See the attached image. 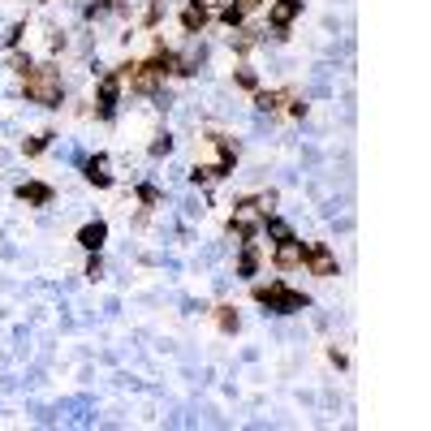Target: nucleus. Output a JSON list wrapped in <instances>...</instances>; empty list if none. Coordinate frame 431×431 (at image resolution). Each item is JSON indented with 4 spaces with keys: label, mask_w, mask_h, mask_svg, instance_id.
Listing matches in <instances>:
<instances>
[{
    "label": "nucleus",
    "mask_w": 431,
    "mask_h": 431,
    "mask_svg": "<svg viewBox=\"0 0 431 431\" xmlns=\"http://www.w3.org/2000/svg\"><path fill=\"white\" fill-rule=\"evenodd\" d=\"M254 302H263L272 315H293V310H306V293L281 285V281H267V285H254Z\"/></svg>",
    "instance_id": "obj_1"
},
{
    "label": "nucleus",
    "mask_w": 431,
    "mask_h": 431,
    "mask_svg": "<svg viewBox=\"0 0 431 431\" xmlns=\"http://www.w3.org/2000/svg\"><path fill=\"white\" fill-rule=\"evenodd\" d=\"M22 91H26V99H35L43 108H57L61 103V74L57 69H30Z\"/></svg>",
    "instance_id": "obj_2"
},
{
    "label": "nucleus",
    "mask_w": 431,
    "mask_h": 431,
    "mask_svg": "<svg viewBox=\"0 0 431 431\" xmlns=\"http://www.w3.org/2000/svg\"><path fill=\"white\" fill-rule=\"evenodd\" d=\"M259 225H263V211H259V203H254V198H242V203L233 207V220H229V229H233L237 237H246V242H254V233H259Z\"/></svg>",
    "instance_id": "obj_3"
},
{
    "label": "nucleus",
    "mask_w": 431,
    "mask_h": 431,
    "mask_svg": "<svg viewBox=\"0 0 431 431\" xmlns=\"http://www.w3.org/2000/svg\"><path fill=\"white\" fill-rule=\"evenodd\" d=\"M302 259L310 263V272L315 276H337V254L323 246V242H310V246H302Z\"/></svg>",
    "instance_id": "obj_4"
},
{
    "label": "nucleus",
    "mask_w": 431,
    "mask_h": 431,
    "mask_svg": "<svg viewBox=\"0 0 431 431\" xmlns=\"http://www.w3.org/2000/svg\"><path fill=\"white\" fill-rule=\"evenodd\" d=\"M121 74H103L99 78V117H113L117 113V99H121Z\"/></svg>",
    "instance_id": "obj_5"
},
{
    "label": "nucleus",
    "mask_w": 431,
    "mask_h": 431,
    "mask_svg": "<svg viewBox=\"0 0 431 431\" xmlns=\"http://www.w3.org/2000/svg\"><path fill=\"white\" fill-rule=\"evenodd\" d=\"M298 13H302V0H276V5L267 9V22H272V30H289Z\"/></svg>",
    "instance_id": "obj_6"
},
{
    "label": "nucleus",
    "mask_w": 431,
    "mask_h": 431,
    "mask_svg": "<svg viewBox=\"0 0 431 431\" xmlns=\"http://www.w3.org/2000/svg\"><path fill=\"white\" fill-rule=\"evenodd\" d=\"M108 242V225L103 220H91V225H82L78 229V246L82 250H91V254H99V246Z\"/></svg>",
    "instance_id": "obj_7"
},
{
    "label": "nucleus",
    "mask_w": 431,
    "mask_h": 431,
    "mask_svg": "<svg viewBox=\"0 0 431 431\" xmlns=\"http://www.w3.org/2000/svg\"><path fill=\"white\" fill-rule=\"evenodd\" d=\"M181 26H186V35H198L207 26V5L203 0H190V5L181 9Z\"/></svg>",
    "instance_id": "obj_8"
},
{
    "label": "nucleus",
    "mask_w": 431,
    "mask_h": 431,
    "mask_svg": "<svg viewBox=\"0 0 431 431\" xmlns=\"http://www.w3.org/2000/svg\"><path fill=\"white\" fill-rule=\"evenodd\" d=\"M18 198H22V203H35V207H47V203H52V186H43V181H22V186H18Z\"/></svg>",
    "instance_id": "obj_9"
},
{
    "label": "nucleus",
    "mask_w": 431,
    "mask_h": 431,
    "mask_svg": "<svg viewBox=\"0 0 431 431\" xmlns=\"http://www.w3.org/2000/svg\"><path fill=\"white\" fill-rule=\"evenodd\" d=\"M86 181L99 186V190L113 186V173H108V155H91V159H86Z\"/></svg>",
    "instance_id": "obj_10"
},
{
    "label": "nucleus",
    "mask_w": 431,
    "mask_h": 431,
    "mask_svg": "<svg viewBox=\"0 0 431 431\" xmlns=\"http://www.w3.org/2000/svg\"><path fill=\"white\" fill-rule=\"evenodd\" d=\"M272 263H276V267H298V263H302V242H298V237L281 242L276 254H272Z\"/></svg>",
    "instance_id": "obj_11"
},
{
    "label": "nucleus",
    "mask_w": 431,
    "mask_h": 431,
    "mask_svg": "<svg viewBox=\"0 0 431 431\" xmlns=\"http://www.w3.org/2000/svg\"><path fill=\"white\" fill-rule=\"evenodd\" d=\"M263 229H267V237H276V242H289V237H293L289 220H281L276 211H267V216H263Z\"/></svg>",
    "instance_id": "obj_12"
},
{
    "label": "nucleus",
    "mask_w": 431,
    "mask_h": 431,
    "mask_svg": "<svg viewBox=\"0 0 431 431\" xmlns=\"http://www.w3.org/2000/svg\"><path fill=\"white\" fill-rule=\"evenodd\" d=\"M254 272H259V246L246 242L242 246V259H237V276H254Z\"/></svg>",
    "instance_id": "obj_13"
},
{
    "label": "nucleus",
    "mask_w": 431,
    "mask_h": 431,
    "mask_svg": "<svg viewBox=\"0 0 431 431\" xmlns=\"http://www.w3.org/2000/svg\"><path fill=\"white\" fill-rule=\"evenodd\" d=\"M289 99V91H259L254 95V103H259V113H272L276 103H285Z\"/></svg>",
    "instance_id": "obj_14"
},
{
    "label": "nucleus",
    "mask_w": 431,
    "mask_h": 431,
    "mask_svg": "<svg viewBox=\"0 0 431 431\" xmlns=\"http://www.w3.org/2000/svg\"><path fill=\"white\" fill-rule=\"evenodd\" d=\"M216 323H220L225 332H237V323H242V319H237V310H233V306H216Z\"/></svg>",
    "instance_id": "obj_15"
},
{
    "label": "nucleus",
    "mask_w": 431,
    "mask_h": 431,
    "mask_svg": "<svg viewBox=\"0 0 431 431\" xmlns=\"http://www.w3.org/2000/svg\"><path fill=\"white\" fill-rule=\"evenodd\" d=\"M47 142H52V134H39V138H30V142H26L22 151H26V155H39V151L47 147Z\"/></svg>",
    "instance_id": "obj_16"
},
{
    "label": "nucleus",
    "mask_w": 431,
    "mask_h": 431,
    "mask_svg": "<svg viewBox=\"0 0 431 431\" xmlns=\"http://www.w3.org/2000/svg\"><path fill=\"white\" fill-rule=\"evenodd\" d=\"M169 151H173V138H169V134H159V138L151 142V155H169Z\"/></svg>",
    "instance_id": "obj_17"
},
{
    "label": "nucleus",
    "mask_w": 431,
    "mask_h": 431,
    "mask_svg": "<svg viewBox=\"0 0 431 431\" xmlns=\"http://www.w3.org/2000/svg\"><path fill=\"white\" fill-rule=\"evenodd\" d=\"M237 86H246V91H254V86H259V78H254V69H237Z\"/></svg>",
    "instance_id": "obj_18"
},
{
    "label": "nucleus",
    "mask_w": 431,
    "mask_h": 431,
    "mask_svg": "<svg viewBox=\"0 0 431 431\" xmlns=\"http://www.w3.org/2000/svg\"><path fill=\"white\" fill-rule=\"evenodd\" d=\"M138 198H142L147 207H155V203H159V190H155V186H142V190H138Z\"/></svg>",
    "instance_id": "obj_19"
},
{
    "label": "nucleus",
    "mask_w": 431,
    "mask_h": 431,
    "mask_svg": "<svg viewBox=\"0 0 431 431\" xmlns=\"http://www.w3.org/2000/svg\"><path fill=\"white\" fill-rule=\"evenodd\" d=\"M86 276H91V281H99V276H103V263H99V254L86 263Z\"/></svg>",
    "instance_id": "obj_20"
},
{
    "label": "nucleus",
    "mask_w": 431,
    "mask_h": 431,
    "mask_svg": "<svg viewBox=\"0 0 431 431\" xmlns=\"http://www.w3.org/2000/svg\"><path fill=\"white\" fill-rule=\"evenodd\" d=\"M95 5H108V0H95Z\"/></svg>",
    "instance_id": "obj_21"
}]
</instances>
